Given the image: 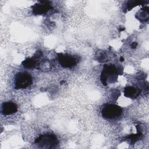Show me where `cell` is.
<instances>
[{"mask_svg":"<svg viewBox=\"0 0 149 149\" xmlns=\"http://www.w3.org/2000/svg\"><path fill=\"white\" fill-rule=\"evenodd\" d=\"M120 72V70L113 65H105L100 76L102 83L105 86L115 82Z\"/></svg>","mask_w":149,"mask_h":149,"instance_id":"cell-1","label":"cell"},{"mask_svg":"<svg viewBox=\"0 0 149 149\" xmlns=\"http://www.w3.org/2000/svg\"><path fill=\"white\" fill-rule=\"evenodd\" d=\"M59 143L56 135L52 133H45L38 136L34 141V144L38 148H55Z\"/></svg>","mask_w":149,"mask_h":149,"instance_id":"cell-2","label":"cell"},{"mask_svg":"<svg viewBox=\"0 0 149 149\" xmlns=\"http://www.w3.org/2000/svg\"><path fill=\"white\" fill-rule=\"evenodd\" d=\"M123 112L122 108L116 104H107L101 110L102 117L107 119H115L119 118Z\"/></svg>","mask_w":149,"mask_h":149,"instance_id":"cell-3","label":"cell"},{"mask_svg":"<svg viewBox=\"0 0 149 149\" xmlns=\"http://www.w3.org/2000/svg\"><path fill=\"white\" fill-rule=\"evenodd\" d=\"M33 83L31 76L27 72L17 73L15 77L14 88L16 90L26 88Z\"/></svg>","mask_w":149,"mask_h":149,"instance_id":"cell-4","label":"cell"},{"mask_svg":"<svg viewBox=\"0 0 149 149\" xmlns=\"http://www.w3.org/2000/svg\"><path fill=\"white\" fill-rule=\"evenodd\" d=\"M52 8L49 1H41L32 6V12L36 15H42L47 14Z\"/></svg>","mask_w":149,"mask_h":149,"instance_id":"cell-5","label":"cell"},{"mask_svg":"<svg viewBox=\"0 0 149 149\" xmlns=\"http://www.w3.org/2000/svg\"><path fill=\"white\" fill-rule=\"evenodd\" d=\"M58 59L59 64L65 68H70L77 63L76 59L69 54H58Z\"/></svg>","mask_w":149,"mask_h":149,"instance_id":"cell-6","label":"cell"},{"mask_svg":"<svg viewBox=\"0 0 149 149\" xmlns=\"http://www.w3.org/2000/svg\"><path fill=\"white\" fill-rule=\"evenodd\" d=\"M41 55L42 54L41 52H38L33 57L26 59L22 62L23 66L27 69L35 68L38 65V59Z\"/></svg>","mask_w":149,"mask_h":149,"instance_id":"cell-7","label":"cell"},{"mask_svg":"<svg viewBox=\"0 0 149 149\" xmlns=\"http://www.w3.org/2000/svg\"><path fill=\"white\" fill-rule=\"evenodd\" d=\"M17 111V107L15 103L11 101H6L2 103L1 106L2 113L5 115L13 114Z\"/></svg>","mask_w":149,"mask_h":149,"instance_id":"cell-8","label":"cell"},{"mask_svg":"<svg viewBox=\"0 0 149 149\" xmlns=\"http://www.w3.org/2000/svg\"><path fill=\"white\" fill-rule=\"evenodd\" d=\"M125 96L130 98H136L139 94V90L132 86L126 87L124 90Z\"/></svg>","mask_w":149,"mask_h":149,"instance_id":"cell-9","label":"cell"},{"mask_svg":"<svg viewBox=\"0 0 149 149\" xmlns=\"http://www.w3.org/2000/svg\"><path fill=\"white\" fill-rule=\"evenodd\" d=\"M145 2H146L141 1H129L126 2L125 8H124L125 9L124 12H126L127 11L132 10V9L133 8L134 6H136L137 5H141Z\"/></svg>","mask_w":149,"mask_h":149,"instance_id":"cell-10","label":"cell"},{"mask_svg":"<svg viewBox=\"0 0 149 149\" xmlns=\"http://www.w3.org/2000/svg\"><path fill=\"white\" fill-rule=\"evenodd\" d=\"M139 17H137L138 19L145 20L146 19L147 20L148 18V8L146 7L144 9H142V11L140 12Z\"/></svg>","mask_w":149,"mask_h":149,"instance_id":"cell-11","label":"cell"},{"mask_svg":"<svg viewBox=\"0 0 149 149\" xmlns=\"http://www.w3.org/2000/svg\"><path fill=\"white\" fill-rule=\"evenodd\" d=\"M137 46V43L136 42H133L131 44V47L132 48H135Z\"/></svg>","mask_w":149,"mask_h":149,"instance_id":"cell-12","label":"cell"},{"mask_svg":"<svg viewBox=\"0 0 149 149\" xmlns=\"http://www.w3.org/2000/svg\"><path fill=\"white\" fill-rule=\"evenodd\" d=\"M120 61H124V59H123L122 57H120Z\"/></svg>","mask_w":149,"mask_h":149,"instance_id":"cell-13","label":"cell"}]
</instances>
